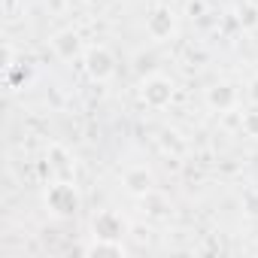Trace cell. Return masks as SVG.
<instances>
[{"instance_id": "9", "label": "cell", "mask_w": 258, "mask_h": 258, "mask_svg": "<svg viewBox=\"0 0 258 258\" xmlns=\"http://www.w3.org/2000/svg\"><path fill=\"white\" fill-rule=\"evenodd\" d=\"M46 161H49V167H52V173L58 176V179H73V173H76V167L70 164V152L64 149V146H49V152H46Z\"/></svg>"}, {"instance_id": "7", "label": "cell", "mask_w": 258, "mask_h": 258, "mask_svg": "<svg viewBox=\"0 0 258 258\" xmlns=\"http://www.w3.org/2000/svg\"><path fill=\"white\" fill-rule=\"evenodd\" d=\"M124 231H127V222H124L118 213H112V210H100V213H94V219H91V237H112V240H121Z\"/></svg>"}, {"instance_id": "10", "label": "cell", "mask_w": 258, "mask_h": 258, "mask_svg": "<svg viewBox=\"0 0 258 258\" xmlns=\"http://www.w3.org/2000/svg\"><path fill=\"white\" fill-rule=\"evenodd\" d=\"M82 252L85 255H112V258H118V255H127V246L121 243V240H112V237H91L85 246H82Z\"/></svg>"}, {"instance_id": "14", "label": "cell", "mask_w": 258, "mask_h": 258, "mask_svg": "<svg viewBox=\"0 0 258 258\" xmlns=\"http://www.w3.org/2000/svg\"><path fill=\"white\" fill-rule=\"evenodd\" d=\"M185 13H188L191 19H201V16H204V0H188V4H185Z\"/></svg>"}, {"instance_id": "13", "label": "cell", "mask_w": 258, "mask_h": 258, "mask_svg": "<svg viewBox=\"0 0 258 258\" xmlns=\"http://www.w3.org/2000/svg\"><path fill=\"white\" fill-rule=\"evenodd\" d=\"M237 22L243 28H258V7L255 4H243L240 13H237Z\"/></svg>"}, {"instance_id": "4", "label": "cell", "mask_w": 258, "mask_h": 258, "mask_svg": "<svg viewBox=\"0 0 258 258\" xmlns=\"http://www.w3.org/2000/svg\"><path fill=\"white\" fill-rule=\"evenodd\" d=\"M146 34L155 40V43H164L176 34V13L167 7V4H155L146 16Z\"/></svg>"}, {"instance_id": "8", "label": "cell", "mask_w": 258, "mask_h": 258, "mask_svg": "<svg viewBox=\"0 0 258 258\" xmlns=\"http://www.w3.org/2000/svg\"><path fill=\"white\" fill-rule=\"evenodd\" d=\"M52 49H55V55H58L61 61L79 58V55H82V37H79V31L61 28L58 34H52Z\"/></svg>"}, {"instance_id": "16", "label": "cell", "mask_w": 258, "mask_h": 258, "mask_svg": "<svg viewBox=\"0 0 258 258\" xmlns=\"http://www.w3.org/2000/svg\"><path fill=\"white\" fill-rule=\"evenodd\" d=\"M155 4H167V7H170V4H173V0H155Z\"/></svg>"}, {"instance_id": "2", "label": "cell", "mask_w": 258, "mask_h": 258, "mask_svg": "<svg viewBox=\"0 0 258 258\" xmlns=\"http://www.w3.org/2000/svg\"><path fill=\"white\" fill-rule=\"evenodd\" d=\"M173 94H176V85L164 73H149L140 79V100L149 109H167L173 103Z\"/></svg>"}, {"instance_id": "5", "label": "cell", "mask_w": 258, "mask_h": 258, "mask_svg": "<svg viewBox=\"0 0 258 258\" xmlns=\"http://www.w3.org/2000/svg\"><path fill=\"white\" fill-rule=\"evenodd\" d=\"M240 88L234 85V82H228V79H219V82H213V85H207V91H204V103L213 109V112H231L237 103H240Z\"/></svg>"}, {"instance_id": "12", "label": "cell", "mask_w": 258, "mask_h": 258, "mask_svg": "<svg viewBox=\"0 0 258 258\" xmlns=\"http://www.w3.org/2000/svg\"><path fill=\"white\" fill-rule=\"evenodd\" d=\"M240 127L246 137H258V109H246L240 112Z\"/></svg>"}, {"instance_id": "3", "label": "cell", "mask_w": 258, "mask_h": 258, "mask_svg": "<svg viewBox=\"0 0 258 258\" xmlns=\"http://www.w3.org/2000/svg\"><path fill=\"white\" fill-rule=\"evenodd\" d=\"M82 70H85V76L91 82H106V79L115 76L118 61H115L112 49H106V46H88L82 52Z\"/></svg>"}, {"instance_id": "1", "label": "cell", "mask_w": 258, "mask_h": 258, "mask_svg": "<svg viewBox=\"0 0 258 258\" xmlns=\"http://www.w3.org/2000/svg\"><path fill=\"white\" fill-rule=\"evenodd\" d=\"M43 204H46V210H49L55 219H73V216H79V210H82V195H79V188L73 185V179H55V182L46 188Z\"/></svg>"}, {"instance_id": "15", "label": "cell", "mask_w": 258, "mask_h": 258, "mask_svg": "<svg viewBox=\"0 0 258 258\" xmlns=\"http://www.w3.org/2000/svg\"><path fill=\"white\" fill-rule=\"evenodd\" d=\"M246 97H249L252 106H258V76H252V82H249V88H246Z\"/></svg>"}, {"instance_id": "11", "label": "cell", "mask_w": 258, "mask_h": 258, "mask_svg": "<svg viewBox=\"0 0 258 258\" xmlns=\"http://www.w3.org/2000/svg\"><path fill=\"white\" fill-rule=\"evenodd\" d=\"M158 140H161L164 155H170V158H179V155L185 152V140H182V134H179V131H173V127H164Z\"/></svg>"}, {"instance_id": "6", "label": "cell", "mask_w": 258, "mask_h": 258, "mask_svg": "<svg viewBox=\"0 0 258 258\" xmlns=\"http://www.w3.org/2000/svg\"><path fill=\"white\" fill-rule=\"evenodd\" d=\"M121 185L131 198H146V195L155 191V173L146 164H134L121 173Z\"/></svg>"}]
</instances>
